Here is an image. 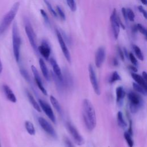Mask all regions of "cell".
Returning a JSON list of instances; mask_svg holds the SVG:
<instances>
[{
    "instance_id": "cell-18",
    "label": "cell",
    "mask_w": 147,
    "mask_h": 147,
    "mask_svg": "<svg viewBox=\"0 0 147 147\" xmlns=\"http://www.w3.org/2000/svg\"><path fill=\"white\" fill-rule=\"evenodd\" d=\"M125 96V91L122 86H118L116 88V102L117 104H121Z\"/></svg>"
},
{
    "instance_id": "cell-40",
    "label": "cell",
    "mask_w": 147,
    "mask_h": 147,
    "mask_svg": "<svg viewBox=\"0 0 147 147\" xmlns=\"http://www.w3.org/2000/svg\"><path fill=\"white\" fill-rule=\"evenodd\" d=\"M129 68L130 70L132 71V72H136L137 71V68L134 65H130Z\"/></svg>"
},
{
    "instance_id": "cell-2",
    "label": "cell",
    "mask_w": 147,
    "mask_h": 147,
    "mask_svg": "<svg viewBox=\"0 0 147 147\" xmlns=\"http://www.w3.org/2000/svg\"><path fill=\"white\" fill-rule=\"evenodd\" d=\"M20 7V2H17L14 3L10 10L5 15L0 26V32L3 33L5 32L7 28L10 26L11 23L14 19L18 10Z\"/></svg>"
},
{
    "instance_id": "cell-27",
    "label": "cell",
    "mask_w": 147,
    "mask_h": 147,
    "mask_svg": "<svg viewBox=\"0 0 147 147\" xmlns=\"http://www.w3.org/2000/svg\"><path fill=\"white\" fill-rule=\"evenodd\" d=\"M133 49L134 50V52L135 55H136L137 57L141 61H143L144 59V55H143L140 48L138 46H137L136 45H133Z\"/></svg>"
},
{
    "instance_id": "cell-30",
    "label": "cell",
    "mask_w": 147,
    "mask_h": 147,
    "mask_svg": "<svg viewBox=\"0 0 147 147\" xmlns=\"http://www.w3.org/2000/svg\"><path fill=\"white\" fill-rule=\"evenodd\" d=\"M20 73L21 74V75L24 77V78L28 82H29L30 81V76L28 74V72H27V71L23 68H20Z\"/></svg>"
},
{
    "instance_id": "cell-36",
    "label": "cell",
    "mask_w": 147,
    "mask_h": 147,
    "mask_svg": "<svg viewBox=\"0 0 147 147\" xmlns=\"http://www.w3.org/2000/svg\"><path fill=\"white\" fill-rule=\"evenodd\" d=\"M64 143L65 147H75L72 141L66 137L64 138Z\"/></svg>"
},
{
    "instance_id": "cell-19",
    "label": "cell",
    "mask_w": 147,
    "mask_h": 147,
    "mask_svg": "<svg viewBox=\"0 0 147 147\" xmlns=\"http://www.w3.org/2000/svg\"><path fill=\"white\" fill-rule=\"evenodd\" d=\"M39 65H40L41 71L42 72V74L44 78L47 81H49L50 76H49V71H48L47 67V65H46V64H45V62H44V61L42 59H39Z\"/></svg>"
},
{
    "instance_id": "cell-41",
    "label": "cell",
    "mask_w": 147,
    "mask_h": 147,
    "mask_svg": "<svg viewBox=\"0 0 147 147\" xmlns=\"http://www.w3.org/2000/svg\"><path fill=\"white\" fill-rule=\"evenodd\" d=\"M113 64L114 66H117L118 65V61L117 58H114L113 60Z\"/></svg>"
},
{
    "instance_id": "cell-29",
    "label": "cell",
    "mask_w": 147,
    "mask_h": 147,
    "mask_svg": "<svg viewBox=\"0 0 147 147\" xmlns=\"http://www.w3.org/2000/svg\"><path fill=\"white\" fill-rule=\"evenodd\" d=\"M126 16H127V19H128L129 21L131 22L134 21L135 15L134 12L130 8L126 9Z\"/></svg>"
},
{
    "instance_id": "cell-17",
    "label": "cell",
    "mask_w": 147,
    "mask_h": 147,
    "mask_svg": "<svg viewBox=\"0 0 147 147\" xmlns=\"http://www.w3.org/2000/svg\"><path fill=\"white\" fill-rule=\"evenodd\" d=\"M131 75L132 78L135 80L136 83L142 86L145 90L147 91V83L146 81H145L141 76L138 74H136L135 72H131Z\"/></svg>"
},
{
    "instance_id": "cell-32",
    "label": "cell",
    "mask_w": 147,
    "mask_h": 147,
    "mask_svg": "<svg viewBox=\"0 0 147 147\" xmlns=\"http://www.w3.org/2000/svg\"><path fill=\"white\" fill-rule=\"evenodd\" d=\"M40 13H41V16H42L43 18H44V22L45 23V24L49 26H50V21H49V18L48 17V15L47 14L46 12L43 10V9H40Z\"/></svg>"
},
{
    "instance_id": "cell-10",
    "label": "cell",
    "mask_w": 147,
    "mask_h": 147,
    "mask_svg": "<svg viewBox=\"0 0 147 147\" xmlns=\"http://www.w3.org/2000/svg\"><path fill=\"white\" fill-rule=\"evenodd\" d=\"M56 36H57V40H58V41H59V43L60 45V47H61V51L63 53V55H64L66 60L69 62V63H71V55H70V53L67 48V47L66 45V44H65V41L64 40V38H63L60 31L57 29L56 30Z\"/></svg>"
},
{
    "instance_id": "cell-20",
    "label": "cell",
    "mask_w": 147,
    "mask_h": 147,
    "mask_svg": "<svg viewBox=\"0 0 147 147\" xmlns=\"http://www.w3.org/2000/svg\"><path fill=\"white\" fill-rule=\"evenodd\" d=\"M26 95L28 96V98L30 102V103H31V105H32V106L33 107V108L38 112H41V110L40 108V106L39 105V104L36 102V100H35L34 98L33 97V96L28 91H26Z\"/></svg>"
},
{
    "instance_id": "cell-6",
    "label": "cell",
    "mask_w": 147,
    "mask_h": 147,
    "mask_svg": "<svg viewBox=\"0 0 147 147\" xmlns=\"http://www.w3.org/2000/svg\"><path fill=\"white\" fill-rule=\"evenodd\" d=\"M110 20L114 37L115 40H117L120 31V25L119 23V16L117 14L115 9H114L110 17Z\"/></svg>"
},
{
    "instance_id": "cell-37",
    "label": "cell",
    "mask_w": 147,
    "mask_h": 147,
    "mask_svg": "<svg viewBox=\"0 0 147 147\" xmlns=\"http://www.w3.org/2000/svg\"><path fill=\"white\" fill-rule=\"evenodd\" d=\"M117 51H118V55L121 58V59L123 61L124 60V59H125V56H124V54H123V51L121 49V48L118 46L117 47Z\"/></svg>"
},
{
    "instance_id": "cell-23",
    "label": "cell",
    "mask_w": 147,
    "mask_h": 147,
    "mask_svg": "<svg viewBox=\"0 0 147 147\" xmlns=\"http://www.w3.org/2000/svg\"><path fill=\"white\" fill-rule=\"evenodd\" d=\"M25 127L27 132L31 136H33L36 133L35 128L33 124L29 121H26L25 122Z\"/></svg>"
},
{
    "instance_id": "cell-28",
    "label": "cell",
    "mask_w": 147,
    "mask_h": 147,
    "mask_svg": "<svg viewBox=\"0 0 147 147\" xmlns=\"http://www.w3.org/2000/svg\"><path fill=\"white\" fill-rule=\"evenodd\" d=\"M44 2H45V3L46 4V5L47 6V7L49 11V12L55 17H57V13L55 11V9H53V7L52 6L51 3L49 2L48 0H44Z\"/></svg>"
},
{
    "instance_id": "cell-43",
    "label": "cell",
    "mask_w": 147,
    "mask_h": 147,
    "mask_svg": "<svg viewBox=\"0 0 147 147\" xmlns=\"http://www.w3.org/2000/svg\"><path fill=\"white\" fill-rule=\"evenodd\" d=\"M140 1H141V2L143 5H146V4H147V0H140Z\"/></svg>"
},
{
    "instance_id": "cell-38",
    "label": "cell",
    "mask_w": 147,
    "mask_h": 147,
    "mask_svg": "<svg viewBox=\"0 0 147 147\" xmlns=\"http://www.w3.org/2000/svg\"><path fill=\"white\" fill-rule=\"evenodd\" d=\"M138 9L140 11V12H141L143 14L145 18H146V11L144 9V8L142 6H138Z\"/></svg>"
},
{
    "instance_id": "cell-35",
    "label": "cell",
    "mask_w": 147,
    "mask_h": 147,
    "mask_svg": "<svg viewBox=\"0 0 147 147\" xmlns=\"http://www.w3.org/2000/svg\"><path fill=\"white\" fill-rule=\"evenodd\" d=\"M128 58H129L130 61L131 62V63L133 64V65L134 66H137L138 65V62H137V60L136 59V58L135 57L134 55L131 53V52H130L129 53V56H128Z\"/></svg>"
},
{
    "instance_id": "cell-11",
    "label": "cell",
    "mask_w": 147,
    "mask_h": 147,
    "mask_svg": "<svg viewBox=\"0 0 147 147\" xmlns=\"http://www.w3.org/2000/svg\"><path fill=\"white\" fill-rule=\"evenodd\" d=\"M39 105L40 106V108L42 109V110L44 111L45 114L47 115V117L49 118V119L53 123H56V120L55 116L54 115L53 111L51 107V106L45 101H44L42 99H39Z\"/></svg>"
},
{
    "instance_id": "cell-42",
    "label": "cell",
    "mask_w": 147,
    "mask_h": 147,
    "mask_svg": "<svg viewBox=\"0 0 147 147\" xmlns=\"http://www.w3.org/2000/svg\"><path fill=\"white\" fill-rule=\"evenodd\" d=\"M142 77V78L145 80V81H146V79H147V74H146V72H145V71H143L142 72V76H141Z\"/></svg>"
},
{
    "instance_id": "cell-22",
    "label": "cell",
    "mask_w": 147,
    "mask_h": 147,
    "mask_svg": "<svg viewBox=\"0 0 147 147\" xmlns=\"http://www.w3.org/2000/svg\"><path fill=\"white\" fill-rule=\"evenodd\" d=\"M117 122L118 126L122 129H124L127 126V123L125 122L123 114L121 111H119L117 113Z\"/></svg>"
},
{
    "instance_id": "cell-39",
    "label": "cell",
    "mask_w": 147,
    "mask_h": 147,
    "mask_svg": "<svg viewBox=\"0 0 147 147\" xmlns=\"http://www.w3.org/2000/svg\"><path fill=\"white\" fill-rule=\"evenodd\" d=\"M122 13L123 15V18H125V20L126 21L127 20V16H126V9H125V7H122Z\"/></svg>"
},
{
    "instance_id": "cell-1",
    "label": "cell",
    "mask_w": 147,
    "mask_h": 147,
    "mask_svg": "<svg viewBox=\"0 0 147 147\" xmlns=\"http://www.w3.org/2000/svg\"><path fill=\"white\" fill-rule=\"evenodd\" d=\"M82 116L87 129L89 131L93 130L96 123L95 111L92 104L87 99H84L83 101Z\"/></svg>"
},
{
    "instance_id": "cell-26",
    "label": "cell",
    "mask_w": 147,
    "mask_h": 147,
    "mask_svg": "<svg viewBox=\"0 0 147 147\" xmlns=\"http://www.w3.org/2000/svg\"><path fill=\"white\" fill-rule=\"evenodd\" d=\"M121 80V78L120 75L118 74V73L117 71H114L111 75V76L109 79V82L110 84H113L114 82L118 80Z\"/></svg>"
},
{
    "instance_id": "cell-12",
    "label": "cell",
    "mask_w": 147,
    "mask_h": 147,
    "mask_svg": "<svg viewBox=\"0 0 147 147\" xmlns=\"http://www.w3.org/2000/svg\"><path fill=\"white\" fill-rule=\"evenodd\" d=\"M106 57L105 48L103 47H100L96 51L95 56V63L96 67L99 68L102 66Z\"/></svg>"
},
{
    "instance_id": "cell-25",
    "label": "cell",
    "mask_w": 147,
    "mask_h": 147,
    "mask_svg": "<svg viewBox=\"0 0 147 147\" xmlns=\"http://www.w3.org/2000/svg\"><path fill=\"white\" fill-rule=\"evenodd\" d=\"M132 85H133V87L134 90L136 92H137L138 93H140V94H142L144 96L146 95V91L145 90L144 88L142 86H141L140 85H139L137 83H134V82L133 83Z\"/></svg>"
},
{
    "instance_id": "cell-8",
    "label": "cell",
    "mask_w": 147,
    "mask_h": 147,
    "mask_svg": "<svg viewBox=\"0 0 147 147\" xmlns=\"http://www.w3.org/2000/svg\"><path fill=\"white\" fill-rule=\"evenodd\" d=\"M88 74H89L90 82L92 86L94 91L96 95H99L100 94V90L99 83L96 78L95 69L93 67V65L91 64H89L88 65Z\"/></svg>"
},
{
    "instance_id": "cell-21",
    "label": "cell",
    "mask_w": 147,
    "mask_h": 147,
    "mask_svg": "<svg viewBox=\"0 0 147 147\" xmlns=\"http://www.w3.org/2000/svg\"><path fill=\"white\" fill-rule=\"evenodd\" d=\"M50 101H51L52 106H53V107L57 111V112L60 115H62L63 111H62L61 107L59 102H58V100L56 99V98H55L53 96L51 95L50 96Z\"/></svg>"
},
{
    "instance_id": "cell-13",
    "label": "cell",
    "mask_w": 147,
    "mask_h": 147,
    "mask_svg": "<svg viewBox=\"0 0 147 147\" xmlns=\"http://www.w3.org/2000/svg\"><path fill=\"white\" fill-rule=\"evenodd\" d=\"M31 69H32L33 74L34 75V80H35L36 83L37 84V86H38V88L40 90V91L42 92V94L44 95H47V94H48L47 91L46 89L44 88V87L43 86L42 80L41 79V77L40 76V74H39L37 69H36V68L34 65L31 66Z\"/></svg>"
},
{
    "instance_id": "cell-44",
    "label": "cell",
    "mask_w": 147,
    "mask_h": 147,
    "mask_svg": "<svg viewBox=\"0 0 147 147\" xmlns=\"http://www.w3.org/2000/svg\"><path fill=\"white\" fill-rule=\"evenodd\" d=\"M2 64L1 61L0 60V75H1V72H2Z\"/></svg>"
},
{
    "instance_id": "cell-7",
    "label": "cell",
    "mask_w": 147,
    "mask_h": 147,
    "mask_svg": "<svg viewBox=\"0 0 147 147\" xmlns=\"http://www.w3.org/2000/svg\"><path fill=\"white\" fill-rule=\"evenodd\" d=\"M66 126L75 142L78 145H83L84 144V140L76 128L70 122H67Z\"/></svg>"
},
{
    "instance_id": "cell-15",
    "label": "cell",
    "mask_w": 147,
    "mask_h": 147,
    "mask_svg": "<svg viewBox=\"0 0 147 147\" xmlns=\"http://www.w3.org/2000/svg\"><path fill=\"white\" fill-rule=\"evenodd\" d=\"M50 63H51V64L52 67L53 73L56 76V77L60 81H61L63 82V74H62L61 69H60V67L59 66L58 64L57 63L56 61L52 57V58L50 59Z\"/></svg>"
},
{
    "instance_id": "cell-45",
    "label": "cell",
    "mask_w": 147,
    "mask_h": 147,
    "mask_svg": "<svg viewBox=\"0 0 147 147\" xmlns=\"http://www.w3.org/2000/svg\"><path fill=\"white\" fill-rule=\"evenodd\" d=\"M0 147H1V143H0Z\"/></svg>"
},
{
    "instance_id": "cell-34",
    "label": "cell",
    "mask_w": 147,
    "mask_h": 147,
    "mask_svg": "<svg viewBox=\"0 0 147 147\" xmlns=\"http://www.w3.org/2000/svg\"><path fill=\"white\" fill-rule=\"evenodd\" d=\"M56 11L57 14H59V17L63 20H65V13H64L63 10L61 9V8L59 6H56Z\"/></svg>"
},
{
    "instance_id": "cell-16",
    "label": "cell",
    "mask_w": 147,
    "mask_h": 147,
    "mask_svg": "<svg viewBox=\"0 0 147 147\" xmlns=\"http://www.w3.org/2000/svg\"><path fill=\"white\" fill-rule=\"evenodd\" d=\"M3 90L5 93V95L6 98L10 102L13 103H16L17 102V98L9 86L6 84H4L3 86Z\"/></svg>"
},
{
    "instance_id": "cell-14",
    "label": "cell",
    "mask_w": 147,
    "mask_h": 147,
    "mask_svg": "<svg viewBox=\"0 0 147 147\" xmlns=\"http://www.w3.org/2000/svg\"><path fill=\"white\" fill-rule=\"evenodd\" d=\"M37 50L38 52H39L45 60H48L49 59L51 54V47L46 41H42L41 44L37 47Z\"/></svg>"
},
{
    "instance_id": "cell-33",
    "label": "cell",
    "mask_w": 147,
    "mask_h": 147,
    "mask_svg": "<svg viewBox=\"0 0 147 147\" xmlns=\"http://www.w3.org/2000/svg\"><path fill=\"white\" fill-rule=\"evenodd\" d=\"M136 26H137V30H138V31L146 37L147 36V31H146L145 28L143 25H142L141 24H137Z\"/></svg>"
},
{
    "instance_id": "cell-9",
    "label": "cell",
    "mask_w": 147,
    "mask_h": 147,
    "mask_svg": "<svg viewBox=\"0 0 147 147\" xmlns=\"http://www.w3.org/2000/svg\"><path fill=\"white\" fill-rule=\"evenodd\" d=\"M38 122L40 125V126L41 127V128L49 136H51L52 137L56 139L57 138V134L56 131L55 130L54 128L52 127V126L44 118L42 117H38Z\"/></svg>"
},
{
    "instance_id": "cell-5",
    "label": "cell",
    "mask_w": 147,
    "mask_h": 147,
    "mask_svg": "<svg viewBox=\"0 0 147 147\" xmlns=\"http://www.w3.org/2000/svg\"><path fill=\"white\" fill-rule=\"evenodd\" d=\"M25 30L32 47L33 48L34 51L37 53H38V52L37 50V45L36 42V36L30 24V22L28 19H26L25 20Z\"/></svg>"
},
{
    "instance_id": "cell-24",
    "label": "cell",
    "mask_w": 147,
    "mask_h": 147,
    "mask_svg": "<svg viewBox=\"0 0 147 147\" xmlns=\"http://www.w3.org/2000/svg\"><path fill=\"white\" fill-rule=\"evenodd\" d=\"M123 137L128 145V147H133L134 141L132 138V136L130 135L127 131H125L123 134Z\"/></svg>"
},
{
    "instance_id": "cell-3",
    "label": "cell",
    "mask_w": 147,
    "mask_h": 147,
    "mask_svg": "<svg viewBox=\"0 0 147 147\" xmlns=\"http://www.w3.org/2000/svg\"><path fill=\"white\" fill-rule=\"evenodd\" d=\"M12 42L14 56L16 61L18 62L20 57V48L21 44V40L16 22H14L12 28Z\"/></svg>"
},
{
    "instance_id": "cell-4",
    "label": "cell",
    "mask_w": 147,
    "mask_h": 147,
    "mask_svg": "<svg viewBox=\"0 0 147 147\" xmlns=\"http://www.w3.org/2000/svg\"><path fill=\"white\" fill-rule=\"evenodd\" d=\"M127 98L129 100L130 111L133 113L137 112L143 105V100L142 98L137 93L133 91H130L127 94Z\"/></svg>"
},
{
    "instance_id": "cell-31",
    "label": "cell",
    "mask_w": 147,
    "mask_h": 147,
    "mask_svg": "<svg viewBox=\"0 0 147 147\" xmlns=\"http://www.w3.org/2000/svg\"><path fill=\"white\" fill-rule=\"evenodd\" d=\"M67 5L72 11H75L76 9V5L75 0H66Z\"/></svg>"
}]
</instances>
